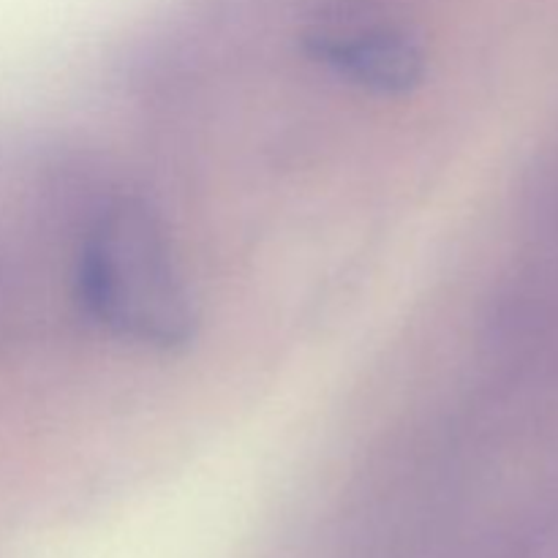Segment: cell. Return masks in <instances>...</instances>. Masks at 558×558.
Returning <instances> with one entry per match:
<instances>
[{
    "label": "cell",
    "mask_w": 558,
    "mask_h": 558,
    "mask_svg": "<svg viewBox=\"0 0 558 558\" xmlns=\"http://www.w3.org/2000/svg\"><path fill=\"white\" fill-rule=\"evenodd\" d=\"M308 47L349 85L379 96H403L425 80V52L417 38L379 16H330L311 31Z\"/></svg>",
    "instance_id": "cell-2"
},
{
    "label": "cell",
    "mask_w": 558,
    "mask_h": 558,
    "mask_svg": "<svg viewBox=\"0 0 558 558\" xmlns=\"http://www.w3.org/2000/svg\"><path fill=\"white\" fill-rule=\"evenodd\" d=\"M71 289L87 319L158 352L189 347L196 311L163 223L145 202L112 199L80 234Z\"/></svg>",
    "instance_id": "cell-1"
}]
</instances>
